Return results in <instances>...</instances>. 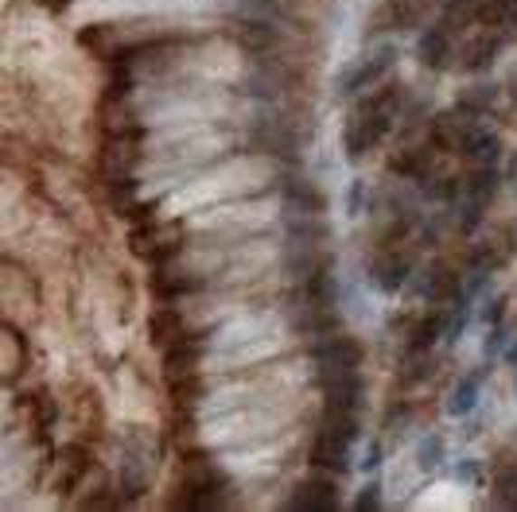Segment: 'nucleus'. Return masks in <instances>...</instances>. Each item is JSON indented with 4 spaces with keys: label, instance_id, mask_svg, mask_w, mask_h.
<instances>
[{
    "label": "nucleus",
    "instance_id": "obj_1",
    "mask_svg": "<svg viewBox=\"0 0 517 512\" xmlns=\"http://www.w3.org/2000/svg\"><path fill=\"white\" fill-rule=\"evenodd\" d=\"M288 412L280 404H261V408H238V412H222V415H206L199 419L195 431H187L183 442L187 446H206V451H241V446H257L277 439Z\"/></svg>",
    "mask_w": 517,
    "mask_h": 512
},
{
    "label": "nucleus",
    "instance_id": "obj_2",
    "mask_svg": "<svg viewBox=\"0 0 517 512\" xmlns=\"http://www.w3.org/2000/svg\"><path fill=\"white\" fill-rule=\"evenodd\" d=\"M400 105H405V94H400L397 82L373 89V94H366V98L354 105L351 116H346V125H343V152H346V160L358 163L366 152L381 148V144L390 140V133L397 128Z\"/></svg>",
    "mask_w": 517,
    "mask_h": 512
},
{
    "label": "nucleus",
    "instance_id": "obj_3",
    "mask_svg": "<svg viewBox=\"0 0 517 512\" xmlns=\"http://www.w3.org/2000/svg\"><path fill=\"white\" fill-rule=\"evenodd\" d=\"M152 458H156V442L145 427H125L121 439V493L140 497L148 489L152 478Z\"/></svg>",
    "mask_w": 517,
    "mask_h": 512
},
{
    "label": "nucleus",
    "instance_id": "obj_4",
    "mask_svg": "<svg viewBox=\"0 0 517 512\" xmlns=\"http://www.w3.org/2000/svg\"><path fill=\"white\" fill-rule=\"evenodd\" d=\"M393 59H397V51H393V47H381V51H373V55H362V59H354L346 70L334 74V94L354 98V94H362V89H366V86L381 82V78L390 74Z\"/></svg>",
    "mask_w": 517,
    "mask_h": 512
},
{
    "label": "nucleus",
    "instance_id": "obj_5",
    "mask_svg": "<svg viewBox=\"0 0 517 512\" xmlns=\"http://www.w3.org/2000/svg\"><path fill=\"white\" fill-rule=\"evenodd\" d=\"M312 358L323 369V377L346 373V369H358V365H362V346H358V338H351V334H323L319 346L312 349Z\"/></svg>",
    "mask_w": 517,
    "mask_h": 512
},
{
    "label": "nucleus",
    "instance_id": "obj_6",
    "mask_svg": "<svg viewBox=\"0 0 517 512\" xmlns=\"http://www.w3.org/2000/svg\"><path fill=\"white\" fill-rule=\"evenodd\" d=\"M409 275H412V260L400 253L397 245H381V253L373 256V265H370V280L378 292L385 295H397L400 287L409 284Z\"/></svg>",
    "mask_w": 517,
    "mask_h": 512
},
{
    "label": "nucleus",
    "instance_id": "obj_7",
    "mask_svg": "<svg viewBox=\"0 0 517 512\" xmlns=\"http://www.w3.org/2000/svg\"><path fill=\"white\" fill-rule=\"evenodd\" d=\"M288 508L292 512H334L339 508V489H334L331 478H307L292 489Z\"/></svg>",
    "mask_w": 517,
    "mask_h": 512
},
{
    "label": "nucleus",
    "instance_id": "obj_8",
    "mask_svg": "<svg viewBox=\"0 0 517 512\" xmlns=\"http://www.w3.org/2000/svg\"><path fill=\"white\" fill-rule=\"evenodd\" d=\"M502 43H506V39H502L498 32H475L467 43L459 47V67L467 74H486L498 62Z\"/></svg>",
    "mask_w": 517,
    "mask_h": 512
},
{
    "label": "nucleus",
    "instance_id": "obj_9",
    "mask_svg": "<svg viewBox=\"0 0 517 512\" xmlns=\"http://www.w3.org/2000/svg\"><path fill=\"white\" fill-rule=\"evenodd\" d=\"M459 155H467V160H475L478 167H490L498 163L502 155V136L490 133V128L478 125V116H471L467 128H463V144H459Z\"/></svg>",
    "mask_w": 517,
    "mask_h": 512
},
{
    "label": "nucleus",
    "instance_id": "obj_10",
    "mask_svg": "<svg viewBox=\"0 0 517 512\" xmlns=\"http://www.w3.org/2000/svg\"><path fill=\"white\" fill-rule=\"evenodd\" d=\"M420 16V5L417 0H381L378 8L370 12V32L373 35H385V32H400V28H412Z\"/></svg>",
    "mask_w": 517,
    "mask_h": 512
},
{
    "label": "nucleus",
    "instance_id": "obj_11",
    "mask_svg": "<svg viewBox=\"0 0 517 512\" xmlns=\"http://www.w3.org/2000/svg\"><path fill=\"white\" fill-rule=\"evenodd\" d=\"M312 466L323 470V474H346L351 470V442L339 435H327V431H315Z\"/></svg>",
    "mask_w": 517,
    "mask_h": 512
},
{
    "label": "nucleus",
    "instance_id": "obj_12",
    "mask_svg": "<svg viewBox=\"0 0 517 512\" xmlns=\"http://www.w3.org/2000/svg\"><path fill=\"white\" fill-rule=\"evenodd\" d=\"M206 0H89L98 12H125V16H156V12H179V8H202Z\"/></svg>",
    "mask_w": 517,
    "mask_h": 512
},
{
    "label": "nucleus",
    "instance_id": "obj_13",
    "mask_svg": "<svg viewBox=\"0 0 517 512\" xmlns=\"http://www.w3.org/2000/svg\"><path fill=\"white\" fill-rule=\"evenodd\" d=\"M417 59L428 70H447L451 59H456V43H451V32L439 23V28H428L417 39Z\"/></svg>",
    "mask_w": 517,
    "mask_h": 512
},
{
    "label": "nucleus",
    "instance_id": "obj_14",
    "mask_svg": "<svg viewBox=\"0 0 517 512\" xmlns=\"http://www.w3.org/2000/svg\"><path fill=\"white\" fill-rule=\"evenodd\" d=\"M436 148L428 144V148H400V152H393L390 155V171L397 179H428L432 171H436V155H432Z\"/></svg>",
    "mask_w": 517,
    "mask_h": 512
},
{
    "label": "nucleus",
    "instance_id": "obj_15",
    "mask_svg": "<svg viewBox=\"0 0 517 512\" xmlns=\"http://www.w3.org/2000/svg\"><path fill=\"white\" fill-rule=\"evenodd\" d=\"M439 338H447V307H436L428 314H420L409 330V349L412 353H428Z\"/></svg>",
    "mask_w": 517,
    "mask_h": 512
},
{
    "label": "nucleus",
    "instance_id": "obj_16",
    "mask_svg": "<svg viewBox=\"0 0 517 512\" xmlns=\"http://www.w3.org/2000/svg\"><path fill=\"white\" fill-rule=\"evenodd\" d=\"M483 8L486 0H444V28L456 35V32H467L475 23H483Z\"/></svg>",
    "mask_w": 517,
    "mask_h": 512
},
{
    "label": "nucleus",
    "instance_id": "obj_17",
    "mask_svg": "<svg viewBox=\"0 0 517 512\" xmlns=\"http://www.w3.org/2000/svg\"><path fill=\"white\" fill-rule=\"evenodd\" d=\"M483 380H486V369H475L471 377H463L447 396V415H456V419L471 415L478 408V388H483Z\"/></svg>",
    "mask_w": 517,
    "mask_h": 512
},
{
    "label": "nucleus",
    "instance_id": "obj_18",
    "mask_svg": "<svg viewBox=\"0 0 517 512\" xmlns=\"http://www.w3.org/2000/svg\"><path fill=\"white\" fill-rule=\"evenodd\" d=\"M498 163H490V167H478L471 179H463V191H459V199H471V202H483L490 206L494 202V194H498Z\"/></svg>",
    "mask_w": 517,
    "mask_h": 512
},
{
    "label": "nucleus",
    "instance_id": "obj_19",
    "mask_svg": "<svg viewBox=\"0 0 517 512\" xmlns=\"http://www.w3.org/2000/svg\"><path fill=\"white\" fill-rule=\"evenodd\" d=\"M494 105H498V86L478 82V86H471V89H463L459 101H456V109H459L463 116H483V113L494 109Z\"/></svg>",
    "mask_w": 517,
    "mask_h": 512
},
{
    "label": "nucleus",
    "instance_id": "obj_20",
    "mask_svg": "<svg viewBox=\"0 0 517 512\" xmlns=\"http://www.w3.org/2000/svg\"><path fill=\"white\" fill-rule=\"evenodd\" d=\"M86 470H89V462H86V446H67V451H62V470H59V489L70 493L74 485L86 478Z\"/></svg>",
    "mask_w": 517,
    "mask_h": 512
},
{
    "label": "nucleus",
    "instance_id": "obj_21",
    "mask_svg": "<svg viewBox=\"0 0 517 512\" xmlns=\"http://www.w3.org/2000/svg\"><path fill=\"white\" fill-rule=\"evenodd\" d=\"M447 462V442H444V435H424L420 442H417V466L424 470V474H436L439 466Z\"/></svg>",
    "mask_w": 517,
    "mask_h": 512
},
{
    "label": "nucleus",
    "instance_id": "obj_22",
    "mask_svg": "<svg viewBox=\"0 0 517 512\" xmlns=\"http://www.w3.org/2000/svg\"><path fill=\"white\" fill-rule=\"evenodd\" d=\"M483 23H490V28H506V35H513L517 32V0H486Z\"/></svg>",
    "mask_w": 517,
    "mask_h": 512
},
{
    "label": "nucleus",
    "instance_id": "obj_23",
    "mask_svg": "<svg viewBox=\"0 0 517 512\" xmlns=\"http://www.w3.org/2000/svg\"><path fill=\"white\" fill-rule=\"evenodd\" d=\"M238 43L245 51H268L277 43V32L268 28V23H241L238 28Z\"/></svg>",
    "mask_w": 517,
    "mask_h": 512
},
{
    "label": "nucleus",
    "instance_id": "obj_24",
    "mask_svg": "<svg viewBox=\"0 0 517 512\" xmlns=\"http://www.w3.org/2000/svg\"><path fill=\"white\" fill-rule=\"evenodd\" d=\"M490 241H494L498 256H502V268H506L510 260L517 256V221H506V226H498V233H494Z\"/></svg>",
    "mask_w": 517,
    "mask_h": 512
},
{
    "label": "nucleus",
    "instance_id": "obj_25",
    "mask_svg": "<svg viewBox=\"0 0 517 512\" xmlns=\"http://www.w3.org/2000/svg\"><path fill=\"white\" fill-rule=\"evenodd\" d=\"M0 341H5V349H8V361H5V380H8V385H12V380H16V373H20L24 341H20V334L12 330V326H8V330H5V338H0Z\"/></svg>",
    "mask_w": 517,
    "mask_h": 512
},
{
    "label": "nucleus",
    "instance_id": "obj_26",
    "mask_svg": "<svg viewBox=\"0 0 517 512\" xmlns=\"http://www.w3.org/2000/svg\"><path fill=\"white\" fill-rule=\"evenodd\" d=\"M288 194H292V202L300 206V214H319V209L327 206V202H323V194H319L315 187H300V182H292Z\"/></svg>",
    "mask_w": 517,
    "mask_h": 512
},
{
    "label": "nucleus",
    "instance_id": "obj_27",
    "mask_svg": "<svg viewBox=\"0 0 517 512\" xmlns=\"http://www.w3.org/2000/svg\"><path fill=\"white\" fill-rule=\"evenodd\" d=\"M373 508H381V481L362 485L358 497H354V512H373Z\"/></svg>",
    "mask_w": 517,
    "mask_h": 512
},
{
    "label": "nucleus",
    "instance_id": "obj_28",
    "mask_svg": "<svg viewBox=\"0 0 517 512\" xmlns=\"http://www.w3.org/2000/svg\"><path fill=\"white\" fill-rule=\"evenodd\" d=\"M456 481L459 485H478L483 481V462H478V458H463V462L456 466Z\"/></svg>",
    "mask_w": 517,
    "mask_h": 512
},
{
    "label": "nucleus",
    "instance_id": "obj_29",
    "mask_svg": "<svg viewBox=\"0 0 517 512\" xmlns=\"http://www.w3.org/2000/svg\"><path fill=\"white\" fill-rule=\"evenodd\" d=\"M362 194H366V182L354 179V182H351V191H346V214H351V218H358V214H362Z\"/></svg>",
    "mask_w": 517,
    "mask_h": 512
},
{
    "label": "nucleus",
    "instance_id": "obj_30",
    "mask_svg": "<svg viewBox=\"0 0 517 512\" xmlns=\"http://www.w3.org/2000/svg\"><path fill=\"white\" fill-rule=\"evenodd\" d=\"M502 346H506V326L494 322V326H490V338H486V358H494Z\"/></svg>",
    "mask_w": 517,
    "mask_h": 512
},
{
    "label": "nucleus",
    "instance_id": "obj_31",
    "mask_svg": "<svg viewBox=\"0 0 517 512\" xmlns=\"http://www.w3.org/2000/svg\"><path fill=\"white\" fill-rule=\"evenodd\" d=\"M506 303H510L506 295H498V299H490V303H486V307H490V311H486V322H490V326L506 319Z\"/></svg>",
    "mask_w": 517,
    "mask_h": 512
},
{
    "label": "nucleus",
    "instance_id": "obj_32",
    "mask_svg": "<svg viewBox=\"0 0 517 512\" xmlns=\"http://www.w3.org/2000/svg\"><path fill=\"white\" fill-rule=\"evenodd\" d=\"M381 466V442H373L366 451V462H362V470H378Z\"/></svg>",
    "mask_w": 517,
    "mask_h": 512
},
{
    "label": "nucleus",
    "instance_id": "obj_33",
    "mask_svg": "<svg viewBox=\"0 0 517 512\" xmlns=\"http://www.w3.org/2000/svg\"><path fill=\"white\" fill-rule=\"evenodd\" d=\"M506 179H510L513 187H517V152H513V160H510V167H506Z\"/></svg>",
    "mask_w": 517,
    "mask_h": 512
},
{
    "label": "nucleus",
    "instance_id": "obj_34",
    "mask_svg": "<svg viewBox=\"0 0 517 512\" xmlns=\"http://www.w3.org/2000/svg\"><path fill=\"white\" fill-rule=\"evenodd\" d=\"M510 98H513V105H517V70H513V78H510Z\"/></svg>",
    "mask_w": 517,
    "mask_h": 512
},
{
    "label": "nucleus",
    "instance_id": "obj_35",
    "mask_svg": "<svg viewBox=\"0 0 517 512\" xmlns=\"http://www.w3.org/2000/svg\"><path fill=\"white\" fill-rule=\"evenodd\" d=\"M506 361H510V365H517V346H510V349H506Z\"/></svg>",
    "mask_w": 517,
    "mask_h": 512
}]
</instances>
